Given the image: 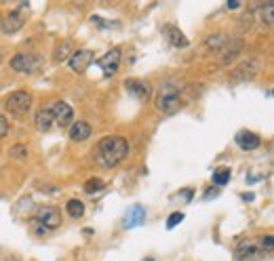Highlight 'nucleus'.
I'll return each instance as SVG.
<instances>
[{
    "label": "nucleus",
    "instance_id": "4",
    "mask_svg": "<svg viewBox=\"0 0 274 261\" xmlns=\"http://www.w3.org/2000/svg\"><path fill=\"white\" fill-rule=\"evenodd\" d=\"M44 66V57L38 53H17L11 59V68L19 74H36Z\"/></svg>",
    "mask_w": 274,
    "mask_h": 261
},
{
    "label": "nucleus",
    "instance_id": "15",
    "mask_svg": "<svg viewBox=\"0 0 274 261\" xmlns=\"http://www.w3.org/2000/svg\"><path fill=\"white\" fill-rule=\"evenodd\" d=\"M91 135H93V129L89 122L78 120V122L70 124V139H72L74 144H82V141H87Z\"/></svg>",
    "mask_w": 274,
    "mask_h": 261
},
{
    "label": "nucleus",
    "instance_id": "22",
    "mask_svg": "<svg viewBox=\"0 0 274 261\" xmlns=\"http://www.w3.org/2000/svg\"><path fill=\"white\" fill-rule=\"evenodd\" d=\"M28 154H30V149H28L26 144H15V146H11V149H9V156L15 158V160H26Z\"/></svg>",
    "mask_w": 274,
    "mask_h": 261
},
{
    "label": "nucleus",
    "instance_id": "18",
    "mask_svg": "<svg viewBox=\"0 0 274 261\" xmlns=\"http://www.w3.org/2000/svg\"><path fill=\"white\" fill-rule=\"evenodd\" d=\"M34 124H36V129L40 131V133L51 131V126L55 124L51 108H40V110H38V112H36V116H34Z\"/></svg>",
    "mask_w": 274,
    "mask_h": 261
},
{
    "label": "nucleus",
    "instance_id": "21",
    "mask_svg": "<svg viewBox=\"0 0 274 261\" xmlns=\"http://www.w3.org/2000/svg\"><path fill=\"white\" fill-rule=\"evenodd\" d=\"M66 211H68V215L72 217V219H78V217H82V215H84V202L76 200V198L68 200V202H66Z\"/></svg>",
    "mask_w": 274,
    "mask_h": 261
},
{
    "label": "nucleus",
    "instance_id": "9",
    "mask_svg": "<svg viewBox=\"0 0 274 261\" xmlns=\"http://www.w3.org/2000/svg\"><path fill=\"white\" fill-rule=\"evenodd\" d=\"M26 26V15L21 9H15L9 15H2V21H0V28H2L4 34H17V32Z\"/></svg>",
    "mask_w": 274,
    "mask_h": 261
},
{
    "label": "nucleus",
    "instance_id": "28",
    "mask_svg": "<svg viewBox=\"0 0 274 261\" xmlns=\"http://www.w3.org/2000/svg\"><path fill=\"white\" fill-rule=\"evenodd\" d=\"M274 249V236L268 234V236H264V240H262V251H272Z\"/></svg>",
    "mask_w": 274,
    "mask_h": 261
},
{
    "label": "nucleus",
    "instance_id": "12",
    "mask_svg": "<svg viewBox=\"0 0 274 261\" xmlns=\"http://www.w3.org/2000/svg\"><path fill=\"white\" fill-rule=\"evenodd\" d=\"M97 66L104 70V74L106 76H112L118 72V66H120V49H112V51H108L104 57H99L97 59Z\"/></svg>",
    "mask_w": 274,
    "mask_h": 261
},
{
    "label": "nucleus",
    "instance_id": "14",
    "mask_svg": "<svg viewBox=\"0 0 274 261\" xmlns=\"http://www.w3.org/2000/svg\"><path fill=\"white\" fill-rule=\"evenodd\" d=\"M234 141H236V146L240 149H245V152H251V149H257L262 146L260 135H255L251 131H238L236 135H234Z\"/></svg>",
    "mask_w": 274,
    "mask_h": 261
},
{
    "label": "nucleus",
    "instance_id": "27",
    "mask_svg": "<svg viewBox=\"0 0 274 261\" xmlns=\"http://www.w3.org/2000/svg\"><path fill=\"white\" fill-rule=\"evenodd\" d=\"M9 129H11V124H9V120H6V118H4L2 114H0V139L9 135Z\"/></svg>",
    "mask_w": 274,
    "mask_h": 261
},
{
    "label": "nucleus",
    "instance_id": "8",
    "mask_svg": "<svg viewBox=\"0 0 274 261\" xmlns=\"http://www.w3.org/2000/svg\"><path fill=\"white\" fill-rule=\"evenodd\" d=\"M36 221L40 225H44L46 230H57L61 225V211L57 207H40L38 209V215H36Z\"/></svg>",
    "mask_w": 274,
    "mask_h": 261
},
{
    "label": "nucleus",
    "instance_id": "26",
    "mask_svg": "<svg viewBox=\"0 0 274 261\" xmlns=\"http://www.w3.org/2000/svg\"><path fill=\"white\" fill-rule=\"evenodd\" d=\"M182 221H184V213H171V217L167 221V227H169V230H173V227L177 224H182Z\"/></svg>",
    "mask_w": 274,
    "mask_h": 261
},
{
    "label": "nucleus",
    "instance_id": "10",
    "mask_svg": "<svg viewBox=\"0 0 274 261\" xmlns=\"http://www.w3.org/2000/svg\"><path fill=\"white\" fill-rule=\"evenodd\" d=\"M51 112H53V120L57 122L61 129H66V126H70L74 122V110L70 104H66V101H55Z\"/></svg>",
    "mask_w": 274,
    "mask_h": 261
},
{
    "label": "nucleus",
    "instance_id": "17",
    "mask_svg": "<svg viewBox=\"0 0 274 261\" xmlns=\"http://www.w3.org/2000/svg\"><path fill=\"white\" fill-rule=\"evenodd\" d=\"M74 51H76L74 40H70V38H68V40H61L53 51V61L55 63H64V61H68L70 57H72Z\"/></svg>",
    "mask_w": 274,
    "mask_h": 261
},
{
    "label": "nucleus",
    "instance_id": "29",
    "mask_svg": "<svg viewBox=\"0 0 274 261\" xmlns=\"http://www.w3.org/2000/svg\"><path fill=\"white\" fill-rule=\"evenodd\" d=\"M238 6H240V2H238V0H228V9H230V11L238 9Z\"/></svg>",
    "mask_w": 274,
    "mask_h": 261
},
{
    "label": "nucleus",
    "instance_id": "23",
    "mask_svg": "<svg viewBox=\"0 0 274 261\" xmlns=\"http://www.w3.org/2000/svg\"><path fill=\"white\" fill-rule=\"evenodd\" d=\"M104 187H106V181H104V179L93 177V179H89L87 184H84V192H87V194H97V192H101Z\"/></svg>",
    "mask_w": 274,
    "mask_h": 261
},
{
    "label": "nucleus",
    "instance_id": "13",
    "mask_svg": "<svg viewBox=\"0 0 274 261\" xmlns=\"http://www.w3.org/2000/svg\"><path fill=\"white\" fill-rule=\"evenodd\" d=\"M162 32H164V38L169 40V44L175 46V49H186V46L190 44V40L186 38V34L177 26H173V23H167Z\"/></svg>",
    "mask_w": 274,
    "mask_h": 261
},
{
    "label": "nucleus",
    "instance_id": "3",
    "mask_svg": "<svg viewBox=\"0 0 274 261\" xmlns=\"http://www.w3.org/2000/svg\"><path fill=\"white\" fill-rule=\"evenodd\" d=\"M262 68H264V61L260 57H249L245 61H240L236 68L232 70V74H230V84H245L249 80H253V78L262 72Z\"/></svg>",
    "mask_w": 274,
    "mask_h": 261
},
{
    "label": "nucleus",
    "instance_id": "6",
    "mask_svg": "<svg viewBox=\"0 0 274 261\" xmlns=\"http://www.w3.org/2000/svg\"><path fill=\"white\" fill-rule=\"evenodd\" d=\"M242 49H245V40H242V38H228V42L224 44V49L217 53L219 55V63H222L224 68L230 66V63L242 53Z\"/></svg>",
    "mask_w": 274,
    "mask_h": 261
},
{
    "label": "nucleus",
    "instance_id": "1",
    "mask_svg": "<svg viewBox=\"0 0 274 261\" xmlns=\"http://www.w3.org/2000/svg\"><path fill=\"white\" fill-rule=\"evenodd\" d=\"M129 152H131L129 141L124 137H118V135L104 137L97 146V158L106 169H114L116 164H120L124 158L129 156Z\"/></svg>",
    "mask_w": 274,
    "mask_h": 261
},
{
    "label": "nucleus",
    "instance_id": "32",
    "mask_svg": "<svg viewBox=\"0 0 274 261\" xmlns=\"http://www.w3.org/2000/svg\"><path fill=\"white\" fill-rule=\"evenodd\" d=\"M0 61H2V53H0Z\"/></svg>",
    "mask_w": 274,
    "mask_h": 261
},
{
    "label": "nucleus",
    "instance_id": "16",
    "mask_svg": "<svg viewBox=\"0 0 274 261\" xmlns=\"http://www.w3.org/2000/svg\"><path fill=\"white\" fill-rule=\"evenodd\" d=\"M146 221V209L142 207V204H135V207H131L127 211V215H124V221H122V225L124 227H137V225H142Z\"/></svg>",
    "mask_w": 274,
    "mask_h": 261
},
{
    "label": "nucleus",
    "instance_id": "5",
    "mask_svg": "<svg viewBox=\"0 0 274 261\" xmlns=\"http://www.w3.org/2000/svg\"><path fill=\"white\" fill-rule=\"evenodd\" d=\"M32 108V95L28 91H15L4 99V110L11 116H26Z\"/></svg>",
    "mask_w": 274,
    "mask_h": 261
},
{
    "label": "nucleus",
    "instance_id": "20",
    "mask_svg": "<svg viewBox=\"0 0 274 261\" xmlns=\"http://www.w3.org/2000/svg\"><path fill=\"white\" fill-rule=\"evenodd\" d=\"M260 253H262V249H257L255 244H245V247H240L238 251H236V261H251V259H257L260 257Z\"/></svg>",
    "mask_w": 274,
    "mask_h": 261
},
{
    "label": "nucleus",
    "instance_id": "31",
    "mask_svg": "<svg viewBox=\"0 0 274 261\" xmlns=\"http://www.w3.org/2000/svg\"><path fill=\"white\" fill-rule=\"evenodd\" d=\"M0 21H2V13H0Z\"/></svg>",
    "mask_w": 274,
    "mask_h": 261
},
{
    "label": "nucleus",
    "instance_id": "33",
    "mask_svg": "<svg viewBox=\"0 0 274 261\" xmlns=\"http://www.w3.org/2000/svg\"><path fill=\"white\" fill-rule=\"evenodd\" d=\"M144 261H154V259H144Z\"/></svg>",
    "mask_w": 274,
    "mask_h": 261
},
{
    "label": "nucleus",
    "instance_id": "2",
    "mask_svg": "<svg viewBox=\"0 0 274 261\" xmlns=\"http://www.w3.org/2000/svg\"><path fill=\"white\" fill-rule=\"evenodd\" d=\"M184 91V84L177 82V80H167L160 84L158 93H156V99H154V106L160 114L164 116H173L177 114L179 110L184 108V101H182V93Z\"/></svg>",
    "mask_w": 274,
    "mask_h": 261
},
{
    "label": "nucleus",
    "instance_id": "24",
    "mask_svg": "<svg viewBox=\"0 0 274 261\" xmlns=\"http://www.w3.org/2000/svg\"><path fill=\"white\" fill-rule=\"evenodd\" d=\"M262 19L266 21V26H272V21H274V0H266V4L262 6Z\"/></svg>",
    "mask_w": 274,
    "mask_h": 261
},
{
    "label": "nucleus",
    "instance_id": "25",
    "mask_svg": "<svg viewBox=\"0 0 274 261\" xmlns=\"http://www.w3.org/2000/svg\"><path fill=\"white\" fill-rule=\"evenodd\" d=\"M230 181V169H219L217 173H213V184L215 186H226Z\"/></svg>",
    "mask_w": 274,
    "mask_h": 261
},
{
    "label": "nucleus",
    "instance_id": "7",
    "mask_svg": "<svg viewBox=\"0 0 274 261\" xmlns=\"http://www.w3.org/2000/svg\"><path fill=\"white\" fill-rule=\"evenodd\" d=\"M93 59H95V53L91 49H76L72 53V57L68 59V63H70V70H72L74 74H82L93 63Z\"/></svg>",
    "mask_w": 274,
    "mask_h": 261
},
{
    "label": "nucleus",
    "instance_id": "19",
    "mask_svg": "<svg viewBox=\"0 0 274 261\" xmlns=\"http://www.w3.org/2000/svg\"><path fill=\"white\" fill-rule=\"evenodd\" d=\"M226 42H228V36H226L224 32H215V34H211L205 40V49L209 53H219V51L224 49Z\"/></svg>",
    "mask_w": 274,
    "mask_h": 261
},
{
    "label": "nucleus",
    "instance_id": "11",
    "mask_svg": "<svg viewBox=\"0 0 274 261\" xmlns=\"http://www.w3.org/2000/svg\"><path fill=\"white\" fill-rule=\"evenodd\" d=\"M124 89L139 101H148L150 95H152L150 84H148L146 80H139V78H127V80H124Z\"/></svg>",
    "mask_w": 274,
    "mask_h": 261
},
{
    "label": "nucleus",
    "instance_id": "30",
    "mask_svg": "<svg viewBox=\"0 0 274 261\" xmlns=\"http://www.w3.org/2000/svg\"><path fill=\"white\" fill-rule=\"evenodd\" d=\"M6 2H11V0H0V4H6Z\"/></svg>",
    "mask_w": 274,
    "mask_h": 261
}]
</instances>
